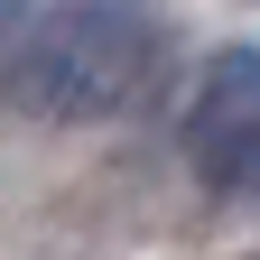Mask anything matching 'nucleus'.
Returning a JSON list of instances; mask_svg holds the SVG:
<instances>
[{"label": "nucleus", "instance_id": "obj_3", "mask_svg": "<svg viewBox=\"0 0 260 260\" xmlns=\"http://www.w3.org/2000/svg\"><path fill=\"white\" fill-rule=\"evenodd\" d=\"M19 38V0H0V47H10Z\"/></svg>", "mask_w": 260, "mask_h": 260}, {"label": "nucleus", "instance_id": "obj_1", "mask_svg": "<svg viewBox=\"0 0 260 260\" xmlns=\"http://www.w3.org/2000/svg\"><path fill=\"white\" fill-rule=\"evenodd\" d=\"M158 65V19L140 0H47L19 19L0 56V103L28 121H112L149 93Z\"/></svg>", "mask_w": 260, "mask_h": 260}, {"label": "nucleus", "instance_id": "obj_2", "mask_svg": "<svg viewBox=\"0 0 260 260\" xmlns=\"http://www.w3.org/2000/svg\"><path fill=\"white\" fill-rule=\"evenodd\" d=\"M186 158H195V177L223 186V195L260 186V47H223L205 75H195Z\"/></svg>", "mask_w": 260, "mask_h": 260}]
</instances>
